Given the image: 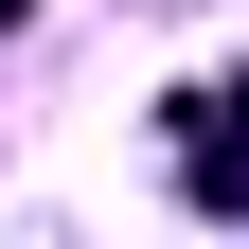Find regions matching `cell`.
I'll return each instance as SVG.
<instances>
[{
  "instance_id": "6da1fadb",
  "label": "cell",
  "mask_w": 249,
  "mask_h": 249,
  "mask_svg": "<svg viewBox=\"0 0 249 249\" xmlns=\"http://www.w3.org/2000/svg\"><path fill=\"white\" fill-rule=\"evenodd\" d=\"M178 196L196 213H249V71H196L178 89Z\"/></svg>"
},
{
  "instance_id": "7a4b0ae2",
  "label": "cell",
  "mask_w": 249,
  "mask_h": 249,
  "mask_svg": "<svg viewBox=\"0 0 249 249\" xmlns=\"http://www.w3.org/2000/svg\"><path fill=\"white\" fill-rule=\"evenodd\" d=\"M18 18H36V0H0V36H18Z\"/></svg>"
}]
</instances>
